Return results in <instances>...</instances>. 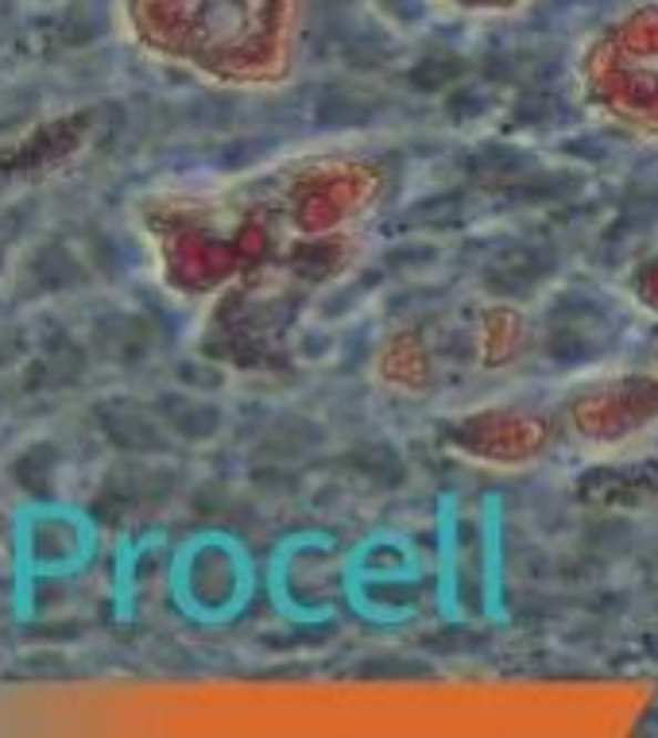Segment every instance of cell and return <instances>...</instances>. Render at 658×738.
Here are the masks:
<instances>
[{
	"instance_id": "obj_1",
	"label": "cell",
	"mask_w": 658,
	"mask_h": 738,
	"mask_svg": "<svg viewBox=\"0 0 658 738\" xmlns=\"http://www.w3.org/2000/svg\"><path fill=\"white\" fill-rule=\"evenodd\" d=\"M383 159L302 147L229 178L183 217V287L233 305H291L352 271L388 201Z\"/></svg>"
},
{
	"instance_id": "obj_2",
	"label": "cell",
	"mask_w": 658,
	"mask_h": 738,
	"mask_svg": "<svg viewBox=\"0 0 658 738\" xmlns=\"http://www.w3.org/2000/svg\"><path fill=\"white\" fill-rule=\"evenodd\" d=\"M655 429L658 356H647L465 406L438 426V445L492 472H527L608 457Z\"/></svg>"
},
{
	"instance_id": "obj_3",
	"label": "cell",
	"mask_w": 658,
	"mask_h": 738,
	"mask_svg": "<svg viewBox=\"0 0 658 738\" xmlns=\"http://www.w3.org/2000/svg\"><path fill=\"white\" fill-rule=\"evenodd\" d=\"M574 85L582 108L597 124L658 144V0L585 46Z\"/></svg>"
},
{
	"instance_id": "obj_4",
	"label": "cell",
	"mask_w": 658,
	"mask_h": 738,
	"mask_svg": "<svg viewBox=\"0 0 658 738\" xmlns=\"http://www.w3.org/2000/svg\"><path fill=\"white\" fill-rule=\"evenodd\" d=\"M430 375H434V356L414 329H395L391 336H383V344L376 349V380L383 387L403 391V395H422L434 383Z\"/></svg>"
},
{
	"instance_id": "obj_5",
	"label": "cell",
	"mask_w": 658,
	"mask_h": 738,
	"mask_svg": "<svg viewBox=\"0 0 658 738\" xmlns=\"http://www.w3.org/2000/svg\"><path fill=\"white\" fill-rule=\"evenodd\" d=\"M82 259L74 256L62 240H43L39 248H31L23 256L16 282H20V294L28 298H47V294H66L82 282Z\"/></svg>"
},
{
	"instance_id": "obj_6",
	"label": "cell",
	"mask_w": 658,
	"mask_h": 738,
	"mask_svg": "<svg viewBox=\"0 0 658 738\" xmlns=\"http://www.w3.org/2000/svg\"><path fill=\"white\" fill-rule=\"evenodd\" d=\"M523 336H527L523 318L515 310H507V305H492V310L476 313L473 344H476V360H481L484 367H500L520 356Z\"/></svg>"
},
{
	"instance_id": "obj_7",
	"label": "cell",
	"mask_w": 658,
	"mask_h": 738,
	"mask_svg": "<svg viewBox=\"0 0 658 738\" xmlns=\"http://www.w3.org/2000/svg\"><path fill=\"white\" fill-rule=\"evenodd\" d=\"M62 468V453L54 441H35L12 460V480L16 488L31 499H47L54 491V476Z\"/></svg>"
},
{
	"instance_id": "obj_8",
	"label": "cell",
	"mask_w": 658,
	"mask_h": 738,
	"mask_svg": "<svg viewBox=\"0 0 658 738\" xmlns=\"http://www.w3.org/2000/svg\"><path fill=\"white\" fill-rule=\"evenodd\" d=\"M105 12H101L97 4H90V0H74V4L66 8V12L54 20V31H59V43L62 46H78V43H90L93 35H101L105 31Z\"/></svg>"
},
{
	"instance_id": "obj_9",
	"label": "cell",
	"mask_w": 658,
	"mask_h": 738,
	"mask_svg": "<svg viewBox=\"0 0 658 738\" xmlns=\"http://www.w3.org/2000/svg\"><path fill=\"white\" fill-rule=\"evenodd\" d=\"M624 294L631 298V305H639L644 313L658 318V248L639 256L624 274Z\"/></svg>"
},
{
	"instance_id": "obj_10",
	"label": "cell",
	"mask_w": 658,
	"mask_h": 738,
	"mask_svg": "<svg viewBox=\"0 0 658 738\" xmlns=\"http://www.w3.org/2000/svg\"><path fill=\"white\" fill-rule=\"evenodd\" d=\"M20 360V333L8 325H0V367L16 364Z\"/></svg>"
},
{
	"instance_id": "obj_11",
	"label": "cell",
	"mask_w": 658,
	"mask_h": 738,
	"mask_svg": "<svg viewBox=\"0 0 658 738\" xmlns=\"http://www.w3.org/2000/svg\"><path fill=\"white\" fill-rule=\"evenodd\" d=\"M465 4H473V8H496V4H507V0H465Z\"/></svg>"
}]
</instances>
